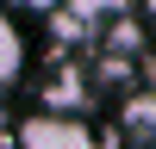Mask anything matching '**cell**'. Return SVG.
Listing matches in <instances>:
<instances>
[{"label": "cell", "instance_id": "cell-1", "mask_svg": "<svg viewBox=\"0 0 156 149\" xmlns=\"http://www.w3.org/2000/svg\"><path fill=\"white\" fill-rule=\"evenodd\" d=\"M19 149H100V137H94L87 118L44 106V112H31V118L19 124Z\"/></svg>", "mask_w": 156, "mask_h": 149}, {"label": "cell", "instance_id": "cell-2", "mask_svg": "<svg viewBox=\"0 0 156 149\" xmlns=\"http://www.w3.org/2000/svg\"><path fill=\"white\" fill-rule=\"evenodd\" d=\"M119 19H125V0H69L56 12L62 37H87L94 25H119Z\"/></svg>", "mask_w": 156, "mask_h": 149}, {"label": "cell", "instance_id": "cell-3", "mask_svg": "<svg viewBox=\"0 0 156 149\" xmlns=\"http://www.w3.org/2000/svg\"><path fill=\"white\" fill-rule=\"evenodd\" d=\"M0 81H6V87L25 81V31L12 19H0Z\"/></svg>", "mask_w": 156, "mask_h": 149}, {"label": "cell", "instance_id": "cell-4", "mask_svg": "<svg viewBox=\"0 0 156 149\" xmlns=\"http://www.w3.org/2000/svg\"><path fill=\"white\" fill-rule=\"evenodd\" d=\"M81 93H87V87H81V68H56L44 81V106H56V112H75Z\"/></svg>", "mask_w": 156, "mask_h": 149}, {"label": "cell", "instance_id": "cell-5", "mask_svg": "<svg viewBox=\"0 0 156 149\" xmlns=\"http://www.w3.org/2000/svg\"><path fill=\"white\" fill-rule=\"evenodd\" d=\"M125 131H131V143L156 149V93H144V99H131V106H125Z\"/></svg>", "mask_w": 156, "mask_h": 149}, {"label": "cell", "instance_id": "cell-6", "mask_svg": "<svg viewBox=\"0 0 156 149\" xmlns=\"http://www.w3.org/2000/svg\"><path fill=\"white\" fill-rule=\"evenodd\" d=\"M12 6H19V12H62L69 0H12Z\"/></svg>", "mask_w": 156, "mask_h": 149}, {"label": "cell", "instance_id": "cell-7", "mask_svg": "<svg viewBox=\"0 0 156 149\" xmlns=\"http://www.w3.org/2000/svg\"><path fill=\"white\" fill-rule=\"evenodd\" d=\"M144 12H150V19H156V0H144Z\"/></svg>", "mask_w": 156, "mask_h": 149}]
</instances>
